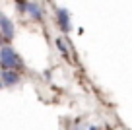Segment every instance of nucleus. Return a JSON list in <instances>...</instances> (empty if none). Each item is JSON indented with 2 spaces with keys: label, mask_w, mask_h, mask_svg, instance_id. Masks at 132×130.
Wrapping results in <instances>:
<instances>
[{
  "label": "nucleus",
  "mask_w": 132,
  "mask_h": 130,
  "mask_svg": "<svg viewBox=\"0 0 132 130\" xmlns=\"http://www.w3.org/2000/svg\"><path fill=\"white\" fill-rule=\"evenodd\" d=\"M21 64L23 62L14 49H10V47L0 49V66H2V70H16V68H21Z\"/></svg>",
  "instance_id": "obj_1"
},
{
  "label": "nucleus",
  "mask_w": 132,
  "mask_h": 130,
  "mask_svg": "<svg viewBox=\"0 0 132 130\" xmlns=\"http://www.w3.org/2000/svg\"><path fill=\"white\" fill-rule=\"evenodd\" d=\"M0 35L6 41H10L14 37V23H12V20L2 12H0Z\"/></svg>",
  "instance_id": "obj_2"
},
{
  "label": "nucleus",
  "mask_w": 132,
  "mask_h": 130,
  "mask_svg": "<svg viewBox=\"0 0 132 130\" xmlns=\"http://www.w3.org/2000/svg\"><path fill=\"white\" fill-rule=\"evenodd\" d=\"M18 8H21L27 14H31L35 20H41L43 18V8L39 4H35V2H18Z\"/></svg>",
  "instance_id": "obj_3"
},
{
  "label": "nucleus",
  "mask_w": 132,
  "mask_h": 130,
  "mask_svg": "<svg viewBox=\"0 0 132 130\" xmlns=\"http://www.w3.org/2000/svg\"><path fill=\"white\" fill-rule=\"evenodd\" d=\"M56 21H58V27L62 29V31H70L72 23H70V16H68V10L64 8H56Z\"/></svg>",
  "instance_id": "obj_4"
},
{
  "label": "nucleus",
  "mask_w": 132,
  "mask_h": 130,
  "mask_svg": "<svg viewBox=\"0 0 132 130\" xmlns=\"http://www.w3.org/2000/svg\"><path fill=\"white\" fill-rule=\"evenodd\" d=\"M20 82V76H18L14 70H2V84L6 85H16Z\"/></svg>",
  "instance_id": "obj_5"
},
{
  "label": "nucleus",
  "mask_w": 132,
  "mask_h": 130,
  "mask_svg": "<svg viewBox=\"0 0 132 130\" xmlns=\"http://www.w3.org/2000/svg\"><path fill=\"white\" fill-rule=\"evenodd\" d=\"M62 41H64V39H56V47L60 49V53L64 54L66 58H68V51H66V47H64V43H62Z\"/></svg>",
  "instance_id": "obj_6"
},
{
  "label": "nucleus",
  "mask_w": 132,
  "mask_h": 130,
  "mask_svg": "<svg viewBox=\"0 0 132 130\" xmlns=\"http://www.w3.org/2000/svg\"><path fill=\"white\" fill-rule=\"evenodd\" d=\"M89 130H97V128H95V126H91V128H89Z\"/></svg>",
  "instance_id": "obj_7"
},
{
  "label": "nucleus",
  "mask_w": 132,
  "mask_h": 130,
  "mask_svg": "<svg viewBox=\"0 0 132 130\" xmlns=\"http://www.w3.org/2000/svg\"><path fill=\"white\" fill-rule=\"evenodd\" d=\"M0 45H2V35H0Z\"/></svg>",
  "instance_id": "obj_8"
},
{
  "label": "nucleus",
  "mask_w": 132,
  "mask_h": 130,
  "mask_svg": "<svg viewBox=\"0 0 132 130\" xmlns=\"http://www.w3.org/2000/svg\"><path fill=\"white\" fill-rule=\"evenodd\" d=\"M0 87H2V82H0Z\"/></svg>",
  "instance_id": "obj_9"
}]
</instances>
